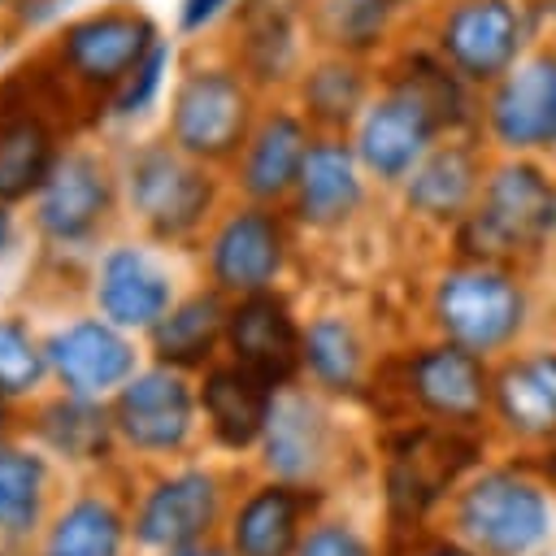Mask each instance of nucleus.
I'll use <instances>...</instances> for the list:
<instances>
[{
  "label": "nucleus",
  "mask_w": 556,
  "mask_h": 556,
  "mask_svg": "<svg viewBox=\"0 0 556 556\" xmlns=\"http://www.w3.org/2000/svg\"><path fill=\"white\" fill-rule=\"evenodd\" d=\"M447 135H482V91L469 87L430 43L395 48L348 135L369 182L395 191Z\"/></svg>",
  "instance_id": "obj_1"
},
{
  "label": "nucleus",
  "mask_w": 556,
  "mask_h": 556,
  "mask_svg": "<svg viewBox=\"0 0 556 556\" xmlns=\"http://www.w3.org/2000/svg\"><path fill=\"white\" fill-rule=\"evenodd\" d=\"M539 278L543 274L526 265L473 261L447 252V261H439L434 274L426 278V295H421L426 334H439L486 361H500L543 330L552 291Z\"/></svg>",
  "instance_id": "obj_2"
},
{
  "label": "nucleus",
  "mask_w": 556,
  "mask_h": 556,
  "mask_svg": "<svg viewBox=\"0 0 556 556\" xmlns=\"http://www.w3.org/2000/svg\"><path fill=\"white\" fill-rule=\"evenodd\" d=\"M443 530H452L478 556H552L556 491L526 452L495 447L452 491Z\"/></svg>",
  "instance_id": "obj_3"
},
{
  "label": "nucleus",
  "mask_w": 556,
  "mask_h": 556,
  "mask_svg": "<svg viewBox=\"0 0 556 556\" xmlns=\"http://www.w3.org/2000/svg\"><path fill=\"white\" fill-rule=\"evenodd\" d=\"M556 243V161L491 152L482 191L447 235L452 256L547 269Z\"/></svg>",
  "instance_id": "obj_4"
},
{
  "label": "nucleus",
  "mask_w": 556,
  "mask_h": 556,
  "mask_svg": "<svg viewBox=\"0 0 556 556\" xmlns=\"http://www.w3.org/2000/svg\"><path fill=\"white\" fill-rule=\"evenodd\" d=\"M491 365L495 361H486L460 343L426 334V339L378 361L369 395L391 421H434L447 430L486 434Z\"/></svg>",
  "instance_id": "obj_5"
},
{
  "label": "nucleus",
  "mask_w": 556,
  "mask_h": 556,
  "mask_svg": "<svg viewBox=\"0 0 556 556\" xmlns=\"http://www.w3.org/2000/svg\"><path fill=\"white\" fill-rule=\"evenodd\" d=\"M491 452V434L447 430L434 421H400L382 439V513L391 534L434 526L460 478Z\"/></svg>",
  "instance_id": "obj_6"
},
{
  "label": "nucleus",
  "mask_w": 556,
  "mask_h": 556,
  "mask_svg": "<svg viewBox=\"0 0 556 556\" xmlns=\"http://www.w3.org/2000/svg\"><path fill=\"white\" fill-rule=\"evenodd\" d=\"M547 35H556L547 0H439L426 26V43L478 91Z\"/></svg>",
  "instance_id": "obj_7"
},
{
  "label": "nucleus",
  "mask_w": 556,
  "mask_h": 556,
  "mask_svg": "<svg viewBox=\"0 0 556 556\" xmlns=\"http://www.w3.org/2000/svg\"><path fill=\"white\" fill-rule=\"evenodd\" d=\"M256 113L261 91L230 61H195L174 83L165 139L204 165H230Z\"/></svg>",
  "instance_id": "obj_8"
},
{
  "label": "nucleus",
  "mask_w": 556,
  "mask_h": 556,
  "mask_svg": "<svg viewBox=\"0 0 556 556\" xmlns=\"http://www.w3.org/2000/svg\"><path fill=\"white\" fill-rule=\"evenodd\" d=\"M161 39V26L135 4H104L70 17L43 52L48 74L87 100H104L139 65V56Z\"/></svg>",
  "instance_id": "obj_9"
},
{
  "label": "nucleus",
  "mask_w": 556,
  "mask_h": 556,
  "mask_svg": "<svg viewBox=\"0 0 556 556\" xmlns=\"http://www.w3.org/2000/svg\"><path fill=\"white\" fill-rule=\"evenodd\" d=\"M122 182H126L130 213L161 243H191L217 208L213 165L178 152L169 139L135 148Z\"/></svg>",
  "instance_id": "obj_10"
},
{
  "label": "nucleus",
  "mask_w": 556,
  "mask_h": 556,
  "mask_svg": "<svg viewBox=\"0 0 556 556\" xmlns=\"http://www.w3.org/2000/svg\"><path fill=\"white\" fill-rule=\"evenodd\" d=\"M295 256V222L278 204L239 200L226 208L204 239V274L226 300L274 291Z\"/></svg>",
  "instance_id": "obj_11"
},
{
  "label": "nucleus",
  "mask_w": 556,
  "mask_h": 556,
  "mask_svg": "<svg viewBox=\"0 0 556 556\" xmlns=\"http://www.w3.org/2000/svg\"><path fill=\"white\" fill-rule=\"evenodd\" d=\"M486 434L500 452L526 456L556 443V334L547 326L491 365Z\"/></svg>",
  "instance_id": "obj_12"
},
{
  "label": "nucleus",
  "mask_w": 556,
  "mask_h": 556,
  "mask_svg": "<svg viewBox=\"0 0 556 556\" xmlns=\"http://www.w3.org/2000/svg\"><path fill=\"white\" fill-rule=\"evenodd\" d=\"M482 139L504 156L556 161V35L482 91Z\"/></svg>",
  "instance_id": "obj_13"
},
{
  "label": "nucleus",
  "mask_w": 556,
  "mask_h": 556,
  "mask_svg": "<svg viewBox=\"0 0 556 556\" xmlns=\"http://www.w3.org/2000/svg\"><path fill=\"white\" fill-rule=\"evenodd\" d=\"M317 4L321 0H239L230 13L226 61L261 96L291 91L317 43Z\"/></svg>",
  "instance_id": "obj_14"
},
{
  "label": "nucleus",
  "mask_w": 556,
  "mask_h": 556,
  "mask_svg": "<svg viewBox=\"0 0 556 556\" xmlns=\"http://www.w3.org/2000/svg\"><path fill=\"white\" fill-rule=\"evenodd\" d=\"M339 447H343V430L330 413V395L295 382L282 387L265 421V434L256 443L261 473L295 486H321L326 473L339 465Z\"/></svg>",
  "instance_id": "obj_15"
},
{
  "label": "nucleus",
  "mask_w": 556,
  "mask_h": 556,
  "mask_svg": "<svg viewBox=\"0 0 556 556\" xmlns=\"http://www.w3.org/2000/svg\"><path fill=\"white\" fill-rule=\"evenodd\" d=\"M486 165L491 148L482 135H447L413 165V174L395 187V200L413 226L447 239L473 208Z\"/></svg>",
  "instance_id": "obj_16"
},
{
  "label": "nucleus",
  "mask_w": 556,
  "mask_h": 556,
  "mask_svg": "<svg viewBox=\"0 0 556 556\" xmlns=\"http://www.w3.org/2000/svg\"><path fill=\"white\" fill-rule=\"evenodd\" d=\"M369 191H374V182H369L352 139L348 135H317L308 143V156H304V169H300L295 191L287 200V213H291L295 230L339 235L365 213Z\"/></svg>",
  "instance_id": "obj_17"
},
{
  "label": "nucleus",
  "mask_w": 556,
  "mask_h": 556,
  "mask_svg": "<svg viewBox=\"0 0 556 556\" xmlns=\"http://www.w3.org/2000/svg\"><path fill=\"white\" fill-rule=\"evenodd\" d=\"M117 200L113 169L104 156L87 148H70L56 156L52 174L35 191V230L56 248H78L100 235Z\"/></svg>",
  "instance_id": "obj_18"
},
{
  "label": "nucleus",
  "mask_w": 556,
  "mask_h": 556,
  "mask_svg": "<svg viewBox=\"0 0 556 556\" xmlns=\"http://www.w3.org/2000/svg\"><path fill=\"white\" fill-rule=\"evenodd\" d=\"M313 139H317V130L308 126V117L295 104L278 100V104L261 109L252 130H248V139H243V148H239V156L230 161L239 200L287 208Z\"/></svg>",
  "instance_id": "obj_19"
},
{
  "label": "nucleus",
  "mask_w": 556,
  "mask_h": 556,
  "mask_svg": "<svg viewBox=\"0 0 556 556\" xmlns=\"http://www.w3.org/2000/svg\"><path fill=\"white\" fill-rule=\"evenodd\" d=\"M195 404L200 395L187 387V378L174 365H156L126 378L113 404V426L135 452L169 456L187 447L195 430Z\"/></svg>",
  "instance_id": "obj_20"
},
{
  "label": "nucleus",
  "mask_w": 556,
  "mask_h": 556,
  "mask_svg": "<svg viewBox=\"0 0 556 556\" xmlns=\"http://www.w3.org/2000/svg\"><path fill=\"white\" fill-rule=\"evenodd\" d=\"M300 348H304V321L295 317L291 300L274 291L239 295L226 313V352L243 369L261 374L278 391L300 382Z\"/></svg>",
  "instance_id": "obj_21"
},
{
  "label": "nucleus",
  "mask_w": 556,
  "mask_h": 556,
  "mask_svg": "<svg viewBox=\"0 0 556 556\" xmlns=\"http://www.w3.org/2000/svg\"><path fill=\"white\" fill-rule=\"evenodd\" d=\"M226 517V482L213 469H178L143 495L135 513V539L143 547L178 552L191 543H204Z\"/></svg>",
  "instance_id": "obj_22"
},
{
  "label": "nucleus",
  "mask_w": 556,
  "mask_h": 556,
  "mask_svg": "<svg viewBox=\"0 0 556 556\" xmlns=\"http://www.w3.org/2000/svg\"><path fill=\"white\" fill-rule=\"evenodd\" d=\"M321 486L261 478L226 517V547L235 556H295L308 521L321 513Z\"/></svg>",
  "instance_id": "obj_23"
},
{
  "label": "nucleus",
  "mask_w": 556,
  "mask_h": 556,
  "mask_svg": "<svg viewBox=\"0 0 556 556\" xmlns=\"http://www.w3.org/2000/svg\"><path fill=\"white\" fill-rule=\"evenodd\" d=\"M48 369L74 395H109L122 391L135 374V343L109 317H78L43 339Z\"/></svg>",
  "instance_id": "obj_24"
},
{
  "label": "nucleus",
  "mask_w": 556,
  "mask_h": 556,
  "mask_svg": "<svg viewBox=\"0 0 556 556\" xmlns=\"http://www.w3.org/2000/svg\"><path fill=\"white\" fill-rule=\"evenodd\" d=\"M378 361L382 356L369 352V339L356 326V317H348L339 308H326V313L304 321L300 378L313 391H321L330 400H361V395H369Z\"/></svg>",
  "instance_id": "obj_25"
},
{
  "label": "nucleus",
  "mask_w": 556,
  "mask_h": 556,
  "mask_svg": "<svg viewBox=\"0 0 556 556\" xmlns=\"http://www.w3.org/2000/svg\"><path fill=\"white\" fill-rule=\"evenodd\" d=\"M374 87H378V70L365 56L321 48L304 61V70L291 87V104L308 117V126L317 135H352Z\"/></svg>",
  "instance_id": "obj_26"
},
{
  "label": "nucleus",
  "mask_w": 556,
  "mask_h": 556,
  "mask_svg": "<svg viewBox=\"0 0 556 556\" xmlns=\"http://www.w3.org/2000/svg\"><path fill=\"white\" fill-rule=\"evenodd\" d=\"M96 308L122 330H152L169 304H174V282L165 265L139 248V243H117L100 256L96 265Z\"/></svg>",
  "instance_id": "obj_27"
},
{
  "label": "nucleus",
  "mask_w": 556,
  "mask_h": 556,
  "mask_svg": "<svg viewBox=\"0 0 556 556\" xmlns=\"http://www.w3.org/2000/svg\"><path fill=\"white\" fill-rule=\"evenodd\" d=\"M278 387L265 382L261 374L243 369L239 361L226 365H208L204 382H200V408L208 421V434L217 447L226 452H252L265 434V421L274 413Z\"/></svg>",
  "instance_id": "obj_28"
},
{
  "label": "nucleus",
  "mask_w": 556,
  "mask_h": 556,
  "mask_svg": "<svg viewBox=\"0 0 556 556\" xmlns=\"http://www.w3.org/2000/svg\"><path fill=\"white\" fill-rule=\"evenodd\" d=\"M61 156L56 122L26 104H4L0 96V204H17L43 187Z\"/></svg>",
  "instance_id": "obj_29"
},
{
  "label": "nucleus",
  "mask_w": 556,
  "mask_h": 556,
  "mask_svg": "<svg viewBox=\"0 0 556 556\" xmlns=\"http://www.w3.org/2000/svg\"><path fill=\"white\" fill-rule=\"evenodd\" d=\"M226 313H230V300L217 287H200L174 300L169 313L148 330L156 361L174 369H204L217 343H226Z\"/></svg>",
  "instance_id": "obj_30"
},
{
  "label": "nucleus",
  "mask_w": 556,
  "mask_h": 556,
  "mask_svg": "<svg viewBox=\"0 0 556 556\" xmlns=\"http://www.w3.org/2000/svg\"><path fill=\"white\" fill-rule=\"evenodd\" d=\"M413 0H321L317 4V43L352 56H374L391 43L395 26Z\"/></svg>",
  "instance_id": "obj_31"
},
{
  "label": "nucleus",
  "mask_w": 556,
  "mask_h": 556,
  "mask_svg": "<svg viewBox=\"0 0 556 556\" xmlns=\"http://www.w3.org/2000/svg\"><path fill=\"white\" fill-rule=\"evenodd\" d=\"M113 417L96 404V395H61L48 400L35 417V434L65 460H104L113 439Z\"/></svg>",
  "instance_id": "obj_32"
},
{
  "label": "nucleus",
  "mask_w": 556,
  "mask_h": 556,
  "mask_svg": "<svg viewBox=\"0 0 556 556\" xmlns=\"http://www.w3.org/2000/svg\"><path fill=\"white\" fill-rule=\"evenodd\" d=\"M48 491H52V473L43 456L17 443H0V539L9 543L30 539L43 521Z\"/></svg>",
  "instance_id": "obj_33"
},
{
  "label": "nucleus",
  "mask_w": 556,
  "mask_h": 556,
  "mask_svg": "<svg viewBox=\"0 0 556 556\" xmlns=\"http://www.w3.org/2000/svg\"><path fill=\"white\" fill-rule=\"evenodd\" d=\"M126 521L104 495H78L56 513L43 539V556H122Z\"/></svg>",
  "instance_id": "obj_34"
},
{
  "label": "nucleus",
  "mask_w": 556,
  "mask_h": 556,
  "mask_svg": "<svg viewBox=\"0 0 556 556\" xmlns=\"http://www.w3.org/2000/svg\"><path fill=\"white\" fill-rule=\"evenodd\" d=\"M48 374L43 343H35L22 317H0V395H30Z\"/></svg>",
  "instance_id": "obj_35"
},
{
  "label": "nucleus",
  "mask_w": 556,
  "mask_h": 556,
  "mask_svg": "<svg viewBox=\"0 0 556 556\" xmlns=\"http://www.w3.org/2000/svg\"><path fill=\"white\" fill-rule=\"evenodd\" d=\"M169 61H174V48H169V39L161 35L143 56H139V65L122 78V87L109 96V113L117 117V122H130V117H143L152 104H156V96H161V87H165V74H169Z\"/></svg>",
  "instance_id": "obj_36"
},
{
  "label": "nucleus",
  "mask_w": 556,
  "mask_h": 556,
  "mask_svg": "<svg viewBox=\"0 0 556 556\" xmlns=\"http://www.w3.org/2000/svg\"><path fill=\"white\" fill-rule=\"evenodd\" d=\"M295 556H387V543H374L356 521L348 517H313Z\"/></svg>",
  "instance_id": "obj_37"
},
{
  "label": "nucleus",
  "mask_w": 556,
  "mask_h": 556,
  "mask_svg": "<svg viewBox=\"0 0 556 556\" xmlns=\"http://www.w3.org/2000/svg\"><path fill=\"white\" fill-rule=\"evenodd\" d=\"M387 556H478L443 526H421L408 534H387Z\"/></svg>",
  "instance_id": "obj_38"
},
{
  "label": "nucleus",
  "mask_w": 556,
  "mask_h": 556,
  "mask_svg": "<svg viewBox=\"0 0 556 556\" xmlns=\"http://www.w3.org/2000/svg\"><path fill=\"white\" fill-rule=\"evenodd\" d=\"M239 0H178V35H204L235 13Z\"/></svg>",
  "instance_id": "obj_39"
},
{
  "label": "nucleus",
  "mask_w": 556,
  "mask_h": 556,
  "mask_svg": "<svg viewBox=\"0 0 556 556\" xmlns=\"http://www.w3.org/2000/svg\"><path fill=\"white\" fill-rule=\"evenodd\" d=\"M530 460H534V469L547 478V486L556 491V443H552V447H543V452H534Z\"/></svg>",
  "instance_id": "obj_40"
},
{
  "label": "nucleus",
  "mask_w": 556,
  "mask_h": 556,
  "mask_svg": "<svg viewBox=\"0 0 556 556\" xmlns=\"http://www.w3.org/2000/svg\"><path fill=\"white\" fill-rule=\"evenodd\" d=\"M169 556H235V552H230V547H222V543H213V539H204V543L178 547V552H169Z\"/></svg>",
  "instance_id": "obj_41"
},
{
  "label": "nucleus",
  "mask_w": 556,
  "mask_h": 556,
  "mask_svg": "<svg viewBox=\"0 0 556 556\" xmlns=\"http://www.w3.org/2000/svg\"><path fill=\"white\" fill-rule=\"evenodd\" d=\"M13 248V208L0 204V256Z\"/></svg>",
  "instance_id": "obj_42"
},
{
  "label": "nucleus",
  "mask_w": 556,
  "mask_h": 556,
  "mask_svg": "<svg viewBox=\"0 0 556 556\" xmlns=\"http://www.w3.org/2000/svg\"><path fill=\"white\" fill-rule=\"evenodd\" d=\"M547 274H552V282H547V291H552V300H556V243H552V256H547Z\"/></svg>",
  "instance_id": "obj_43"
},
{
  "label": "nucleus",
  "mask_w": 556,
  "mask_h": 556,
  "mask_svg": "<svg viewBox=\"0 0 556 556\" xmlns=\"http://www.w3.org/2000/svg\"><path fill=\"white\" fill-rule=\"evenodd\" d=\"M22 4H26V0H0V13H9V17H13Z\"/></svg>",
  "instance_id": "obj_44"
},
{
  "label": "nucleus",
  "mask_w": 556,
  "mask_h": 556,
  "mask_svg": "<svg viewBox=\"0 0 556 556\" xmlns=\"http://www.w3.org/2000/svg\"><path fill=\"white\" fill-rule=\"evenodd\" d=\"M4 400H9V395H0V430H4V417H9V413H4Z\"/></svg>",
  "instance_id": "obj_45"
},
{
  "label": "nucleus",
  "mask_w": 556,
  "mask_h": 556,
  "mask_svg": "<svg viewBox=\"0 0 556 556\" xmlns=\"http://www.w3.org/2000/svg\"><path fill=\"white\" fill-rule=\"evenodd\" d=\"M552 556H556V547H552Z\"/></svg>",
  "instance_id": "obj_46"
}]
</instances>
